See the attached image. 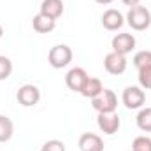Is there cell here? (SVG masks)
<instances>
[{
  "label": "cell",
  "mask_w": 151,
  "mask_h": 151,
  "mask_svg": "<svg viewBox=\"0 0 151 151\" xmlns=\"http://www.w3.org/2000/svg\"><path fill=\"white\" fill-rule=\"evenodd\" d=\"M63 11H65V7H63L62 0H42V4H40V14H44L55 21L63 14Z\"/></svg>",
  "instance_id": "cell-12"
},
{
  "label": "cell",
  "mask_w": 151,
  "mask_h": 151,
  "mask_svg": "<svg viewBox=\"0 0 151 151\" xmlns=\"http://www.w3.org/2000/svg\"><path fill=\"white\" fill-rule=\"evenodd\" d=\"M47 62L53 69H63L72 62V49L67 44H56L49 49Z\"/></svg>",
  "instance_id": "cell-2"
},
{
  "label": "cell",
  "mask_w": 151,
  "mask_h": 151,
  "mask_svg": "<svg viewBox=\"0 0 151 151\" xmlns=\"http://www.w3.org/2000/svg\"><path fill=\"white\" fill-rule=\"evenodd\" d=\"M97 4H102V5H107V4H111V2H114V0H95Z\"/></svg>",
  "instance_id": "cell-23"
},
{
  "label": "cell",
  "mask_w": 151,
  "mask_h": 151,
  "mask_svg": "<svg viewBox=\"0 0 151 151\" xmlns=\"http://www.w3.org/2000/svg\"><path fill=\"white\" fill-rule=\"evenodd\" d=\"M102 90H104V84L99 77H88V81L84 83V86L81 90V95L86 99H95Z\"/></svg>",
  "instance_id": "cell-14"
},
{
  "label": "cell",
  "mask_w": 151,
  "mask_h": 151,
  "mask_svg": "<svg viewBox=\"0 0 151 151\" xmlns=\"http://www.w3.org/2000/svg\"><path fill=\"white\" fill-rule=\"evenodd\" d=\"M2 35H4V28L0 27V39H2Z\"/></svg>",
  "instance_id": "cell-24"
},
{
  "label": "cell",
  "mask_w": 151,
  "mask_h": 151,
  "mask_svg": "<svg viewBox=\"0 0 151 151\" xmlns=\"http://www.w3.org/2000/svg\"><path fill=\"white\" fill-rule=\"evenodd\" d=\"M125 23V18L123 14L118 11V9H107L104 14H102V27L109 32H116L123 27Z\"/></svg>",
  "instance_id": "cell-10"
},
{
  "label": "cell",
  "mask_w": 151,
  "mask_h": 151,
  "mask_svg": "<svg viewBox=\"0 0 151 151\" xmlns=\"http://www.w3.org/2000/svg\"><path fill=\"white\" fill-rule=\"evenodd\" d=\"M134 65L137 70L144 69V67H151V51H139L134 56Z\"/></svg>",
  "instance_id": "cell-17"
},
{
  "label": "cell",
  "mask_w": 151,
  "mask_h": 151,
  "mask_svg": "<svg viewBox=\"0 0 151 151\" xmlns=\"http://www.w3.org/2000/svg\"><path fill=\"white\" fill-rule=\"evenodd\" d=\"M127 23L135 32H142V30L150 28V25H151L150 9H146L144 5H134V7H130V11L127 14Z\"/></svg>",
  "instance_id": "cell-1"
},
{
  "label": "cell",
  "mask_w": 151,
  "mask_h": 151,
  "mask_svg": "<svg viewBox=\"0 0 151 151\" xmlns=\"http://www.w3.org/2000/svg\"><path fill=\"white\" fill-rule=\"evenodd\" d=\"M91 107L97 113H116L118 107V97L113 90L104 88L95 99H91Z\"/></svg>",
  "instance_id": "cell-3"
},
{
  "label": "cell",
  "mask_w": 151,
  "mask_h": 151,
  "mask_svg": "<svg viewBox=\"0 0 151 151\" xmlns=\"http://www.w3.org/2000/svg\"><path fill=\"white\" fill-rule=\"evenodd\" d=\"M97 125L106 135H114L119 130V116L116 113H99L97 116Z\"/></svg>",
  "instance_id": "cell-7"
},
{
  "label": "cell",
  "mask_w": 151,
  "mask_h": 151,
  "mask_svg": "<svg viewBox=\"0 0 151 151\" xmlns=\"http://www.w3.org/2000/svg\"><path fill=\"white\" fill-rule=\"evenodd\" d=\"M88 77L90 76H88V72L83 67H74V69H70L67 72V76H65V84H67L69 90L81 93V90H83L84 83L88 81Z\"/></svg>",
  "instance_id": "cell-8"
},
{
  "label": "cell",
  "mask_w": 151,
  "mask_h": 151,
  "mask_svg": "<svg viewBox=\"0 0 151 151\" xmlns=\"http://www.w3.org/2000/svg\"><path fill=\"white\" fill-rule=\"evenodd\" d=\"M32 25H34V30H35V32H39V34H49V32H53V30H55L56 21L39 12L37 16H34Z\"/></svg>",
  "instance_id": "cell-13"
},
{
  "label": "cell",
  "mask_w": 151,
  "mask_h": 151,
  "mask_svg": "<svg viewBox=\"0 0 151 151\" xmlns=\"http://www.w3.org/2000/svg\"><path fill=\"white\" fill-rule=\"evenodd\" d=\"M132 151H151V139L146 135H139L132 142Z\"/></svg>",
  "instance_id": "cell-18"
},
{
  "label": "cell",
  "mask_w": 151,
  "mask_h": 151,
  "mask_svg": "<svg viewBox=\"0 0 151 151\" xmlns=\"http://www.w3.org/2000/svg\"><path fill=\"white\" fill-rule=\"evenodd\" d=\"M113 51L114 53H119V55H128L132 53V49L135 47V37L132 34H118L113 37Z\"/></svg>",
  "instance_id": "cell-9"
},
{
  "label": "cell",
  "mask_w": 151,
  "mask_h": 151,
  "mask_svg": "<svg viewBox=\"0 0 151 151\" xmlns=\"http://www.w3.org/2000/svg\"><path fill=\"white\" fill-rule=\"evenodd\" d=\"M14 134V125L11 121V118L0 114V142H7Z\"/></svg>",
  "instance_id": "cell-15"
},
{
  "label": "cell",
  "mask_w": 151,
  "mask_h": 151,
  "mask_svg": "<svg viewBox=\"0 0 151 151\" xmlns=\"http://www.w3.org/2000/svg\"><path fill=\"white\" fill-rule=\"evenodd\" d=\"M77 146H79L81 151H104V141H102L100 135L86 132L79 137Z\"/></svg>",
  "instance_id": "cell-11"
},
{
  "label": "cell",
  "mask_w": 151,
  "mask_h": 151,
  "mask_svg": "<svg viewBox=\"0 0 151 151\" xmlns=\"http://www.w3.org/2000/svg\"><path fill=\"white\" fill-rule=\"evenodd\" d=\"M127 56L125 55H119V53H107L106 55V58H104V69L109 72V74L113 76H119L123 74L125 70H127Z\"/></svg>",
  "instance_id": "cell-6"
},
{
  "label": "cell",
  "mask_w": 151,
  "mask_h": 151,
  "mask_svg": "<svg viewBox=\"0 0 151 151\" xmlns=\"http://www.w3.org/2000/svg\"><path fill=\"white\" fill-rule=\"evenodd\" d=\"M125 5H128V7H134V5H139V2L141 0H121Z\"/></svg>",
  "instance_id": "cell-22"
},
{
  "label": "cell",
  "mask_w": 151,
  "mask_h": 151,
  "mask_svg": "<svg viewBox=\"0 0 151 151\" xmlns=\"http://www.w3.org/2000/svg\"><path fill=\"white\" fill-rule=\"evenodd\" d=\"M40 151H65V144H63V141L51 139V141H46L42 144Z\"/></svg>",
  "instance_id": "cell-21"
},
{
  "label": "cell",
  "mask_w": 151,
  "mask_h": 151,
  "mask_svg": "<svg viewBox=\"0 0 151 151\" xmlns=\"http://www.w3.org/2000/svg\"><path fill=\"white\" fill-rule=\"evenodd\" d=\"M11 74H12V62L7 56L0 55V81H5Z\"/></svg>",
  "instance_id": "cell-19"
},
{
  "label": "cell",
  "mask_w": 151,
  "mask_h": 151,
  "mask_svg": "<svg viewBox=\"0 0 151 151\" xmlns=\"http://www.w3.org/2000/svg\"><path fill=\"white\" fill-rule=\"evenodd\" d=\"M135 121H137V127L142 132H151V107L141 109L137 118H135Z\"/></svg>",
  "instance_id": "cell-16"
},
{
  "label": "cell",
  "mask_w": 151,
  "mask_h": 151,
  "mask_svg": "<svg viewBox=\"0 0 151 151\" xmlns=\"http://www.w3.org/2000/svg\"><path fill=\"white\" fill-rule=\"evenodd\" d=\"M121 102L127 109H141L146 102V93L139 86H127L121 95Z\"/></svg>",
  "instance_id": "cell-4"
},
{
  "label": "cell",
  "mask_w": 151,
  "mask_h": 151,
  "mask_svg": "<svg viewBox=\"0 0 151 151\" xmlns=\"http://www.w3.org/2000/svg\"><path fill=\"white\" fill-rule=\"evenodd\" d=\"M16 99H18L19 106H23V107H34V106H37L39 100H40V90L35 84H23L18 90Z\"/></svg>",
  "instance_id": "cell-5"
},
{
  "label": "cell",
  "mask_w": 151,
  "mask_h": 151,
  "mask_svg": "<svg viewBox=\"0 0 151 151\" xmlns=\"http://www.w3.org/2000/svg\"><path fill=\"white\" fill-rule=\"evenodd\" d=\"M139 84L142 90H151V67H144L139 70Z\"/></svg>",
  "instance_id": "cell-20"
}]
</instances>
